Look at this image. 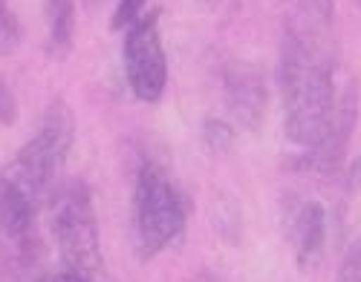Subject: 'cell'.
<instances>
[{"label": "cell", "mask_w": 361, "mask_h": 282, "mask_svg": "<svg viewBox=\"0 0 361 282\" xmlns=\"http://www.w3.org/2000/svg\"><path fill=\"white\" fill-rule=\"evenodd\" d=\"M87 6H102V4H107V0H84Z\"/></svg>", "instance_id": "cell-16"}, {"label": "cell", "mask_w": 361, "mask_h": 282, "mask_svg": "<svg viewBox=\"0 0 361 282\" xmlns=\"http://www.w3.org/2000/svg\"><path fill=\"white\" fill-rule=\"evenodd\" d=\"M52 236L64 268L81 274L87 282H107L93 193L84 181L73 179L58 187L52 199Z\"/></svg>", "instance_id": "cell-1"}, {"label": "cell", "mask_w": 361, "mask_h": 282, "mask_svg": "<svg viewBox=\"0 0 361 282\" xmlns=\"http://www.w3.org/2000/svg\"><path fill=\"white\" fill-rule=\"evenodd\" d=\"M358 187H361V155L355 159V165L350 170V191H358Z\"/></svg>", "instance_id": "cell-14"}, {"label": "cell", "mask_w": 361, "mask_h": 282, "mask_svg": "<svg viewBox=\"0 0 361 282\" xmlns=\"http://www.w3.org/2000/svg\"><path fill=\"white\" fill-rule=\"evenodd\" d=\"M191 282H217V279H214L212 274H200V276H194Z\"/></svg>", "instance_id": "cell-15"}, {"label": "cell", "mask_w": 361, "mask_h": 282, "mask_svg": "<svg viewBox=\"0 0 361 282\" xmlns=\"http://www.w3.org/2000/svg\"><path fill=\"white\" fill-rule=\"evenodd\" d=\"M336 282H361V239H355L344 254Z\"/></svg>", "instance_id": "cell-9"}, {"label": "cell", "mask_w": 361, "mask_h": 282, "mask_svg": "<svg viewBox=\"0 0 361 282\" xmlns=\"http://www.w3.org/2000/svg\"><path fill=\"white\" fill-rule=\"evenodd\" d=\"M18 121V101H15V92L12 86L0 78V124L4 127H12V124Z\"/></svg>", "instance_id": "cell-12"}, {"label": "cell", "mask_w": 361, "mask_h": 282, "mask_svg": "<svg viewBox=\"0 0 361 282\" xmlns=\"http://www.w3.org/2000/svg\"><path fill=\"white\" fill-rule=\"evenodd\" d=\"M47 26H49V52L64 58L73 49V35H75L73 0H47Z\"/></svg>", "instance_id": "cell-7"}, {"label": "cell", "mask_w": 361, "mask_h": 282, "mask_svg": "<svg viewBox=\"0 0 361 282\" xmlns=\"http://www.w3.org/2000/svg\"><path fill=\"white\" fill-rule=\"evenodd\" d=\"M292 248L300 268H315L326 242V210L318 202H304L292 219Z\"/></svg>", "instance_id": "cell-6"}, {"label": "cell", "mask_w": 361, "mask_h": 282, "mask_svg": "<svg viewBox=\"0 0 361 282\" xmlns=\"http://www.w3.org/2000/svg\"><path fill=\"white\" fill-rule=\"evenodd\" d=\"M73 136H75L73 110L61 98L49 101V107L41 115L35 136L20 147V153L12 159V165L4 170V179L18 184L26 196L41 202L49 193L55 176L61 173V167L67 162L70 147H73Z\"/></svg>", "instance_id": "cell-3"}, {"label": "cell", "mask_w": 361, "mask_h": 282, "mask_svg": "<svg viewBox=\"0 0 361 282\" xmlns=\"http://www.w3.org/2000/svg\"><path fill=\"white\" fill-rule=\"evenodd\" d=\"M223 92H226V107L231 118L243 127L255 130L260 118L266 115V86L255 67L249 64H228L223 70Z\"/></svg>", "instance_id": "cell-5"}, {"label": "cell", "mask_w": 361, "mask_h": 282, "mask_svg": "<svg viewBox=\"0 0 361 282\" xmlns=\"http://www.w3.org/2000/svg\"><path fill=\"white\" fill-rule=\"evenodd\" d=\"M185 199L171 176L157 165L145 162L133 191V248L142 262L154 259L185 231Z\"/></svg>", "instance_id": "cell-2"}, {"label": "cell", "mask_w": 361, "mask_h": 282, "mask_svg": "<svg viewBox=\"0 0 361 282\" xmlns=\"http://www.w3.org/2000/svg\"><path fill=\"white\" fill-rule=\"evenodd\" d=\"M20 44V26L9 9L0 12V55H12Z\"/></svg>", "instance_id": "cell-8"}, {"label": "cell", "mask_w": 361, "mask_h": 282, "mask_svg": "<svg viewBox=\"0 0 361 282\" xmlns=\"http://www.w3.org/2000/svg\"><path fill=\"white\" fill-rule=\"evenodd\" d=\"M157 12L142 15L136 23L128 26L125 38V75L139 101L154 104L162 98L168 84V60L157 26Z\"/></svg>", "instance_id": "cell-4"}, {"label": "cell", "mask_w": 361, "mask_h": 282, "mask_svg": "<svg viewBox=\"0 0 361 282\" xmlns=\"http://www.w3.org/2000/svg\"><path fill=\"white\" fill-rule=\"evenodd\" d=\"M355 4H358V9H361V0H355Z\"/></svg>", "instance_id": "cell-17"}, {"label": "cell", "mask_w": 361, "mask_h": 282, "mask_svg": "<svg viewBox=\"0 0 361 282\" xmlns=\"http://www.w3.org/2000/svg\"><path fill=\"white\" fill-rule=\"evenodd\" d=\"M202 139H205V144L212 150H226V147H231L234 133H231L228 124H223V121H205Z\"/></svg>", "instance_id": "cell-10"}, {"label": "cell", "mask_w": 361, "mask_h": 282, "mask_svg": "<svg viewBox=\"0 0 361 282\" xmlns=\"http://www.w3.org/2000/svg\"><path fill=\"white\" fill-rule=\"evenodd\" d=\"M147 0H118V9L113 15V29H125L130 23H136L142 18V9H145Z\"/></svg>", "instance_id": "cell-11"}, {"label": "cell", "mask_w": 361, "mask_h": 282, "mask_svg": "<svg viewBox=\"0 0 361 282\" xmlns=\"http://www.w3.org/2000/svg\"><path fill=\"white\" fill-rule=\"evenodd\" d=\"M41 282H87L81 274H75V271H70V268H61L58 274H49L47 279H41Z\"/></svg>", "instance_id": "cell-13"}]
</instances>
